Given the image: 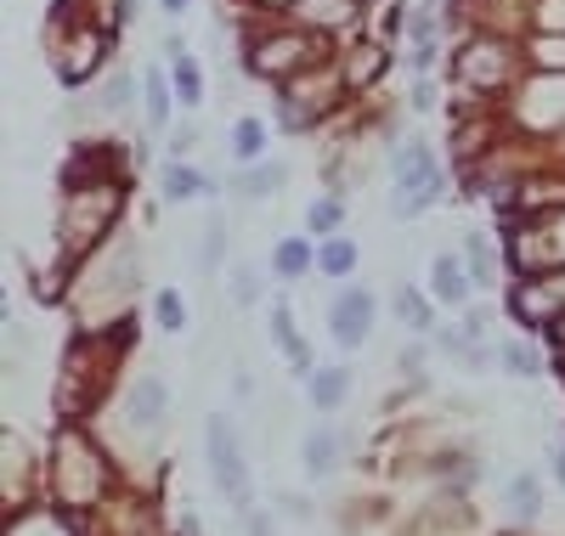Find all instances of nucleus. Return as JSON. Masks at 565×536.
Returning <instances> with one entry per match:
<instances>
[{
  "instance_id": "nucleus-24",
  "label": "nucleus",
  "mask_w": 565,
  "mask_h": 536,
  "mask_svg": "<svg viewBox=\"0 0 565 536\" xmlns=\"http://www.w3.org/2000/svg\"><path fill=\"white\" fill-rule=\"evenodd\" d=\"M266 119H255V114H238L232 119V136H226V153L238 159V164H255V159H266Z\"/></svg>"
},
{
  "instance_id": "nucleus-25",
  "label": "nucleus",
  "mask_w": 565,
  "mask_h": 536,
  "mask_svg": "<svg viewBox=\"0 0 565 536\" xmlns=\"http://www.w3.org/2000/svg\"><path fill=\"white\" fill-rule=\"evenodd\" d=\"M170 85H175V103L181 108H204V63L193 52H175L170 57Z\"/></svg>"
},
{
  "instance_id": "nucleus-32",
  "label": "nucleus",
  "mask_w": 565,
  "mask_h": 536,
  "mask_svg": "<svg viewBox=\"0 0 565 536\" xmlns=\"http://www.w3.org/2000/svg\"><path fill=\"white\" fill-rule=\"evenodd\" d=\"M266 333H271V345H277V351H289L295 339H300V328H295V311L282 305V300H277V305L266 311Z\"/></svg>"
},
{
  "instance_id": "nucleus-10",
  "label": "nucleus",
  "mask_w": 565,
  "mask_h": 536,
  "mask_svg": "<svg viewBox=\"0 0 565 536\" xmlns=\"http://www.w3.org/2000/svg\"><path fill=\"white\" fill-rule=\"evenodd\" d=\"M334 57H340V74H345V90L351 96L373 90V85L391 74V63H396V52H391L385 40H345V45H334Z\"/></svg>"
},
{
  "instance_id": "nucleus-9",
  "label": "nucleus",
  "mask_w": 565,
  "mask_h": 536,
  "mask_svg": "<svg viewBox=\"0 0 565 536\" xmlns=\"http://www.w3.org/2000/svg\"><path fill=\"white\" fill-rule=\"evenodd\" d=\"M103 181H130L119 148L114 141H74L68 164H63V192L68 186H103Z\"/></svg>"
},
{
  "instance_id": "nucleus-8",
  "label": "nucleus",
  "mask_w": 565,
  "mask_h": 536,
  "mask_svg": "<svg viewBox=\"0 0 565 536\" xmlns=\"http://www.w3.org/2000/svg\"><path fill=\"white\" fill-rule=\"evenodd\" d=\"M503 305H509V322H521L526 333H537V328H548L565 311V294H559L554 277H514Z\"/></svg>"
},
{
  "instance_id": "nucleus-2",
  "label": "nucleus",
  "mask_w": 565,
  "mask_h": 536,
  "mask_svg": "<svg viewBox=\"0 0 565 536\" xmlns=\"http://www.w3.org/2000/svg\"><path fill=\"white\" fill-rule=\"evenodd\" d=\"M130 181H103V186H68L63 192V215H57V249H63V271H79L90 255L108 243V232L119 226Z\"/></svg>"
},
{
  "instance_id": "nucleus-31",
  "label": "nucleus",
  "mask_w": 565,
  "mask_h": 536,
  "mask_svg": "<svg viewBox=\"0 0 565 536\" xmlns=\"http://www.w3.org/2000/svg\"><path fill=\"white\" fill-rule=\"evenodd\" d=\"M509 514H514V519H537V514H543V485H537L532 474L509 480Z\"/></svg>"
},
{
  "instance_id": "nucleus-21",
  "label": "nucleus",
  "mask_w": 565,
  "mask_h": 536,
  "mask_svg": "<svg viewBox=\"0 0 565 536\" xmlns=\"http://www.w3.org/2000/svg\"><path fill=\"white\" fill-rule=\"evenodd\" d=\"M340 452H345V441H340L334 424H317L306 441H300V463H306L311 480H328V474H334V469H340Z\"/></svg>"
},
{
  "instance_id": "nucleus-38",
  "label": "nucleus",
  "mask_w": 565,
  "mask_h": 536,
  "mask_svg": "<svg viewBox=\"0 0 565 536\" xmlns=\"http://www.w3.org/2000/svg\"><path fill=\"white\" fill-rule=\"evenodd\" d=\"M548 469H554V480H565V447H554V452H548Z\"/></svg>"
},
{
  "instance_id": "nucleus-14",
  "label": "nucleus",
  "mask_w": 565,
  "mask_h": 536,
  "mask_svg": "<svg viewBox=\"0 0 565 536\" xmlns=\"http://www.w3.org/2000/svg\"><path fill=\"white\" fill-rule=\"evenodd\" d=\"M164 412H170V384H164L159 373H141V378L130 384V396H125V418H130L136 429H159Z\"/></svg>"
},
{
  "instance_id": "nucleus-17",
  "label": "nucleus",
  "mask_w": 565,
  "mask_h": 536,
  "mask_svg": "<svg viewBox=\"0 0 565 536\" xmlns=\"http://www.w3.org/2000/svg\"><path fill=\"white\" fill-rule=\"evenodd\" d=\"M458 255H463V266H469V277H476V288H492L498 277H503V249H498V237L492 232H481V226H469L463 232V243H458Z\"/></svg>"
},
{
  "instance_id": "nucleus-12",
  "label": "nucleus",
  "mask_w": 565,
  "mask_h": 536,
  "mask_svg": "<svg viewBox=\"0 0 565 536\" xmlns=\"http://www.w3.org/2000/svg\"><path fill=\"white\" fill-rule=\"evenodd\" d=\"M436 294L430 288H418V282H402L396 294H391V311H396V322L413 333V339H436V328H441V317H436Z\"/></svg>"
},
{
  "instance_id": "nucleus-35",
  "label": "nucleus",
  "mask_w": 565,
  "mask_h": 536,
  "mask_svg": "<svg viewBox=\"0 0 565 536\" xmlns=\"http://www.w3.org/2000/svg\"><path fill=\"white\" fill-rule=\"evenodd\" d=\"M424 345H430V339H418V345H407V351H402V373H407V378H418V373H424Z\"/></svg>"
},
{
  "instance_id": "nucleus-11",
  "label": "nucleus",
  "mask_w": 565,
  "mask_h": 536,
  "mask_svg": "<svg viewBox=\"0 0 565 536\" xmlns=\"http://www.w3.org/2000/svg\"><path fill=\"white\" fill-rule=\"evenodd\" d=\"M289 18L317 29V34H328V40H340V34H351L367 18V7H362V0H300Z\"/></svg>"
},
{
  "instance_id": "nucleus-5",
  "label": "nucleus",
  "mask_w": 565,
  "mask_h": 536,
  "mask_svg": "<svg viewBox=\"0 0 565 536\" xmlns=\"http://www.w3.org/2000/svg\"><path fill=\"white\" fill-rule=\"evenodd\" d=\"M204 463H210V480H215V492L249 514L255 503V485H249V458H244V435L238 424H232V412H210L204 418Z\"/></svg>"
},
{
  "instance_id": "nucleus-30",
  "label": "nucleus",
  "mask_w": 565,
  "mask_h": 536,
  "mask_svg": "<svg viewBox=\"0 0 565 536\" xmlns=\"http://www.w3.org/2000/svg\"><path fill=\"white\" fill-rule=\"evenodd\" d=\"M153 322L164 328V333H186V294H181V288H159V294H153Z\"/></svg>"
},
{
  "instance_id": "nucleus-29",
  "label": "nucleus",
  "mask_w": 565,
  "mask_h": 536,
  "mask_svg": "<svg viewBox=\"0 0 565 536\" xmlns=\"http://www.w3.org/2000/svg\"><path fill=\"white\" fill-rule=\"evenodd\" d=\"M193 260H199L204 277H215V271L226 266V221H221V215L204 221V237H199V255H193Z\"/></svg>"
},
{
  "instance_id": "nucleus-37",
  "label": "nucleus",
  "mask_w": 565,
  "mask_h": 536,
  "mask_svg": "<svg viewBox=\"0 0 565 536\" xmlns=\"http://www.w3.org/2000/svg\"><path fill=\"white\" fill-rule=\"evenodd\" d=\"M249 536H277V530H271V519H266V514H249Z\"/></svg>"
},
{
  "instance_id": "nucleus-33",
  "label": "nucleus",
  "mask_w": 565,
  "mask_h": 536,
  "mask_svg": "<svg viewBox=\"0 0 565 536\" xmlns=\"http://www.w3.org/2000/svg\"><path fill=\"white\" fill-rule=\"evenodd\" d=\"M282 362H289V373H295V378H311V373H317V356H311V339L300 333L295 345L282 351Z\"/></svg>"
},
{
  "instance_id": "nucleus-27",
  "label": "nucleus",
  "mask_w": 565,
  "mask_h": 536,
  "mask_svg": "<svg viewBox=\"0 0 565 536\" xmlns=\"http://www.w3.org/2000/svg\"><path fill=\"white\" fill-rule=\"evenodd\" d=\"M103 108L108 114H136L141 108V74H114V79H103Z\"/></svg>"
},
{
  "instance_id": "nucleus-16",
  "label": "nucleus",
  "mask_w": 565,
  "mask_h": 536,
  "mask_svg": "<svg viewBox=\"0 0 565 536\" xmlns=\"http://www.w3.org/2000/svg\"><path fill=\"white\" fill-rule=\"evenodd\" d=\"M282 181H289V164H277V159H255V164H238V175H232V199H244V204H266L282 192Z\"/></svg>"
},
{
  "instance_id": "nucleus-13",
  "label": "nucleus",
  "mask_w": 565,
  "mask_h": 536,
  "mask_svg": "<svg viewBox=\"0 0 565 536\" xmlns=\"http://www.w3.org/2000/svg\"><path fill=\"white\" fill-rule=\"evenodd\" d=\"M159 199H164V204H193V199H221V186H215V175H204L199 164L170 159V164L159 170Z\"/></svg>"
},
{
  "instance_id": "nucleus-39",
  "label": "nucleus",
  "mask_w": 565,
  "mask_h": 536,
  "mask_svg": "<svg viewBox=\"0 0 565 536\" xmlns=\"http://www.w3.org/2000/svg\"><path fill=\"white\" fill-rule=\"evenodd\" d=\"M159 7H164V12H170V18H181V12H186V7H193V0H159Z\"/></svg>"
},
{
  "instance_id": "nucleus-28",
  "label": "nucleus",
  "mask_w": 565,
  "mask_h": 536,
  "mask_svg": "<svg viewBox=\"0 0 565 536\" xmlns=\"http://www.w3.org/2000/svg\"><path fill=\"white\" fill-rule=\"evenodd\" d=\"M498 367L509 378H537L543 373V356L526 345V339H503V345H498Z\"/></svg>"
},
{
  "instance_id": "nucleus-19",
  "label": "nucleus",
  "mask_w": 565,
  "mask_h": 536,
  "mask_svg": "<svg viewBox=\"0 0 565 536\" xmlns=\"http://www.w3.org/2000/svg\"><path fill=\"white\" fill-rule=\"evenodd\" d=\"M175 85H170V74L153 63V68H141V114H148V130L153 136H164L170 130V119H175Z\"/></svg>"
},
{
  "instance_id": "nucleus-7",
  "label": "nucleus",
  "mask_w": 565,
  "mask_h": 536,
  "mask_svg": "<svg viewBox=\"0 0 565 536\" xmlns=\"http://www.w3.org/2000/svg\"><path fill=\"white\" fill-rule=\"evenodd\" d=\"M373 322H380V300L362 282H340V294L328 300V333H334L340 351H362L373 339Z\"/></svg>"
},
{
  "instance_id": "nucleus-34",
  "label": "nucleus",
  "mask_w": 565,
  "mask_h": 536,
  "mask_svg": "<svg viewBox=\"0 0 565 536\" xmlns=\"http://www.w3.org/2000/svg\"><path fill=\"white\" fill-rule=\"evenodd\" d=\"M430 103H436L430 74H418V85H413V96H407V108H413V114H430Z\"/></svg>"
},
{
  "instance_id": "nucleus-26",
  "label": "nucleus",
  "mask_w": 565,
  "mask_h": 536,
  "mask_svg": "<svg viewBox=\"0 0 565 536\" xmlns=\"http://www.w3.org/2000/svg\"><path fill=\"white\" fill-rule=\"evenodd\" d=\"M266 277H271V271H260V266H249V260L226 266V294H232V305H238V311H249V305L266 294Z\"/></svg>"
},
{
  "instance_id": "nucleus-3",
  "label": "nucleus",
  "mask_w": 565,
  "mask_h": 536,
  "mask_svg": "<svg viewBox=\"0 0 565 536\" xmlns=\"http://www.w3.org/2000/svg\"><path fill=\"white\" fill-rule=\"evenodd\" d=\"M322 57H334V40L295 23V18H271L260 29L244 34V68L266 85H282V79H295L300 68L322 63Z\"/></svg>"
},
{
  "instance_id": "nucleus-22",
  "label": "nucleus",
  "mask_w": 565,
  "mask_h": 536,
  "mask_svg": "<svg viewBox=\"0 0 565 536\" xmlns=\"http://www.w3.org/2000/svg\"><path fill=\"white\" fill-rule=\"evenodd\" d=\"M306 396H311V407L328 418V412H340L345 407V396H351V367L345 362H328V367H317L311 378H306Z\"/></svg>"
},
{
  "instance_id": "nucleus-18",
  "label": "nucleus",
  "mask_w": 565,
  "mask_h": 536,
  "mask_svg": "<svg viewBox=\"0 0 565 536\" xmlns=\"http://www.w3.org/2000/svg\"><path fill=\"white\" fill-rule=\"evenodd\" d=\"M266 271H271L277 282H300V277H311V271H317V237H311V232H306V237H277Z\"/></svg>"
},
{
  "instance_id": "nucleus-4",
  "label": "nucleus",
  "mask_w": 565,
  "mask_h": 536,
  "mask_svg": "<svg viewBox=\"0 0 565 536\" xmlns=\"http://www.w3.org/2000/svg\"><path fill=\"white\" fill-rule=\"evenodd\" d=\"M447 192V170L436 159V148L424 136H396L391 141V186H385V210L391 221H418L441 204Z\"/></svg>"
},
{
  "instance_id": "nucleus-23",
  "label": "nucleus",
  "mask_w": 565,
  "mask_h": 536,
  "mask_svg": "<svg viewBox=\"0 0 565 536\" xmlns=\"http://www.w3.org/2000/svg\"><path fill=\"white\" fill-rule=\"evenodd\" d=\"M306 232L322 243V237H340L345 232V199H340V186H328L317 192V199L306 204Z\"/></svg>"
},
{
  "instance_id": "nucleus-15",
  "label": "nucleus",
  "mask_w": 565,
  "mask_h": 536,
  "mask_svg": "<svg viewBox=\"0 0 565 536\" xmlns=\"http://www.w3.org/2000/svg\"><path fill=\"white\" fill-rule=\"evenodd\" d=\"M430 294L441 300V305H452V311H463L469 300H476V277H469V266H463V255H436L430 260Z\"/></svg>"
},
{
  "instance_id": "nucleus-1",
  "label": "nucleus",
  "mask_w": 565,
  "mask_h": 536,
  "mask_svg": "<svg viewBox=\"0 0 565 536\" xmlns=\"http://www.w3.org/2000/svg\"><path fill=\"white\" fill-rule=\"evenodd\" d=\"M452 90L463 96H476L481 108L503 103V96H514V85L526 79V52H521V40H509V34H492V29H469L458 45H452Z\"/></svg>"
},
{
  "instance_id": "nucleus-36",
  "label": "nucleus",
  "mask_w": 565,
  "mask_h": 536,
  "mask_svg": "<svg viewBox=\"0 0 565 536\" xmlns=\"http://www.w3.org/2000/svg\"><path fill=\"white\" fill-rule=\"evenodd\" d=\"M249 7H255L260 18H289V12L300 7V0H249Z\"/></svg>"
},
{
  "instance_id": "nucleus-20",
  "label": "nucleus",
  "mask_w": 565,
  "mask_h": 536,
  "mask_svg": "<svg viewBox=\"0 0 565 536\" xmlns=\"http://www.w3.org/2000/svg\"><path fill=\"white\" fill-rule=\"evenodd\" d=\"M356 266H362V243H356L351 232L317 243V277H328V282H351Z\"/></svg>"
},
{
  "instance_id": "nucleus-6",
  "label": "nucleus",
  "mask_w": 565,
  "mask_h": 536,
  "mask_svg": "<svg viewBox=\"0 0 565 536\" xmlns=\"http://www.w3.org/2000/svg\"><path fill=\"white\" fill-rule=\"evenodd\" d=\"M108 45H114V23H68V40H57V79L68 90L90 85L108 68Z\"/></svg>"
}]
</instances>
